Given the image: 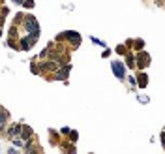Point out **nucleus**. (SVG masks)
<instances>
[{"label": "nucleus", "mask_w": 165, "mask_h": 154, "mask_svg": "<svg viewBox=\"0 0 165 154\" xmlns=\"http://www.w3.org/2000/svg\"><path fill=\"white\" fill-rule=\"evenodd\" d=\"M54 41H66V43H70L73 49H77V47L81 45V41H83V36H81L77 30H64V32H60V34L56 36Z\"/></svg>", "instance_id": "nucleus-1"}, {"label": "nucleus", "mask_w": 165, "mask_h": 154, "mask_svg": "<svg viewBox=\"0 0 165 154\" xmlns=\"http://www.w3.org/2000/svg\"><path fill=\"white\" fill-rule=\"evenodd\" d=\"M19 28H23L24 34H38V32H41V30H39L38 19H36L32 13H24V17H23V21H21Z\"/></svg>", "instance_id": "nucleus-2"}, {"label": "nucleus", "mask_w": 165, "mask_h": 154, "mask_svg": "<svg viewBox=\"0 0 165 154\" xmlns=\"http://www.w3.org/2000/svg\"><path fill=\"white\" fill-rule=\"evenodd\" d=\"M39 34H41V32H38V34H24L23 38L19 36V40H17V43H19V51H30V49L38 43Z\"/></svg>", "instance_id": "nucleus-3"}, {"label": "nucleus", "mask_w": 165, "mask_h": 154, "mask_svg": "<svg viewBox=\"0 0 165 154\" xmlns=\"http://www.w3.org/2000/svg\"><path fill=\"white\" fill-rule=\"evenodd\" d=\"M152 64V56L150 53H147L145 49L135 51V70H147Z\"/></svg>", "instance_id": "nucleus-4"}, {"label": "nucleus", "mask_w": 165, "mask_h": 154, "mask_svg": "<svg viewBox=\"0 0 165 154\" xmlns=\"http://www.w3.org/2000/svg\"><path fill=\"white\" fill-rule=\"evenodd\" d=\"M70 72H71V64H70V62L64 64V66H58V68L53 72V75H49V81H68Z\"/></svg>", "instance_id": "nucleus-5"}, {"label": "nucleus", "mask_w": 165, "mask_h": 154, "mask_svg": "<svg viewBox=\"0 0 165 154\" xmlns=\"http://www.w3.org/2000/svg\"><path fill=\"white\" fill-rule=\"evenodd\" d=\"M111 70H113V73H115V77L118 79V81H126V73H128V68H126V64L122 62V60H111Z\"/></svg>", "instance_id": "nucleus-6"}, {"label": "nucleus", "mask_w": 165, "mask_h": 154, "mask_svg": "<svg viewBox=\"0 0 165 154\" xmlns=\"http://www.w3.org/2000/svg\"><path fill=\"white\" fill-rule=\"evenodd\" d=\"M38 68H39V73L43 75V73H53L56 68H58V62L56 60H53V58H41V60H38Z\"/></svg>", "instance_id": "nucleus-7"}, {"label": "nucleus", "mask_w": 165, "mask_h": 154, "mask_svg": "<svg viewBox=\"0 0 165 154\" xmlns=\"http://www.w3.org/2000/svg\"><path fill=\"white\" fill-rule=\"evenodd\" d=\"M148 81H150V77H148V73H147L145 70H139V72L135 73L137 88H147V87H148Z\"/></svg>", "instance_id": "nucleus-8"}, {"label": "nucleus", "mask_w": 165, "mask_h": 154, "mask_svg": "<svg viewBox=\"0 0 165 154\" xmlns=\"http://www.w3.org/2000/svg\"><path fill=\"white\" fill-rule=\"evenodd\" d=\"M21 126H23V122H13V124H9V126L4 130L6 137H8V139H11V137L19 135V134H21Z\"/></svg>", "instance_id": "nucleus-9"}, {"label": "nucleus", "mask_w": 165, "mask_h": 154, "mask_svg": "<svg viewBox=\"0 0 165 154\" xmlns=\"http://www.w3.org/2000/svg\"><path fill=\"white\" fill-rule=\"evenodd\" d=\"M19 137H21L23 141L34 139V130H32V126H28V124H23V126H21V134H19Z\"/></svg>", "instance_id": "nucleus-10"}, {"label": "nucleus", "mask_w": 165, "mask_h": 154, "mask_svg": "<svg viewBox=\"0 0 165 154\" xmlns=\"http://www.w3.org/2000/svg\"><path fill=\"white\" fill-rule=\"evenodd\" d=\"M124 58V64H126V68H130V70H135V53L133 51H126V55L122 56Z\"/></svg>", "instance_id": "nucleus-11"}, {"label": "nucleus", "mask_w": 165, "mask_h": 154, "mask_svg": "<svg viewBox=\"0 0 165 154\" xmlns=\"http://www.w3.org/2000/svg\"><path fill=\"white\" fill-rule=\"evenodd\" d=\"M58 147H60V151H62V152H70V154L77 152V149H75V143H71L70 139H68V141H64V143L60 141V143H58Z\"/></svg>", "instance_id": "nucleus-12"}, {"label": "nucleus", "mask_w": 165, "mask_h": 154, "mask_svg": "<svg viewBox=\"0 0 165 154\" xmlns=\"http://www.w3.org/2000/svg\"><path fill=\"white\" fill-rule=\"evenodd\" d=\"M8 120H9V111L0 105V126L2 124H8Z\"/></svg>", "instance_id": "nucleus-13"}, {"label": "nucleus", "mask_w": 165, "mask_h": 154, "mask_svg": "<svg viewBox=\"0 0 165 154\" xmlns=\"http://www.w3.org/2000/svg\"><path fill=\"white\" fill-rule=\"evenodd\" d=\"M49 135H51V145H53V147H58V137H60V134H58L56 130H49Z\"/></svg>", "instance_id": "nucleus-14"}, {"label": "nucleus", "mask_w": 165, "mask_h": 154, "mask_svg": "<svg viewBox=\"0 0 165 154\" xmlns=\"http://www.w3.org/2000/svg\"><path fill=\"white\" fill-rule=\"evenodd\" d=\"M8 38H13V40H19V26H11L9 30H8Z\"/></svg>", "instance_id": "nucleus-15"}, {"label": "nucleus", "mask_w": 165, "mask_h": 154, "mask_svg": "<svg viewBox=\"0 0 165 154\" xmlns=\"http://www.w3.org/2000/svg\"><path fill=\"white\" fill-rule=\"evenodd\" d=\"M66 137H68V139H70L71 143H77V139H79V132H77V130H71V128H70V132H68V135H66Z\"/></svg>", "instance_id": "nucleus-16"}, {"label": "nucleus", "mask_w": 165, "mask_h": 154, "mask_svg": "<svg viewBox=\"0 0 165 154\" xmlns=\"http://www.w3.org/2000/svg\"><path fill=\"white\" fill-rule=\"evenodd\" d=\"M6 45H8L9 49H13V51H19V43H17V40H13V38H8Z\"/></svg>", "instance_id": "nucleus-17"}, {"label": "nucleus", "mask_w": 165, "mask_h": 154, "mask_svg": "<svg viewBox=\"0 0 165 154\" xmlns=\"http://www.w3.org/2000/svg\"><path fill=\"white\" fill-rule=\"evenodd\" d=\"M9 141H11V143H13V147H17V149H23V145H24V141H23V139H21L19 135H15V137H11Z\"/></svg>", "instance_id": "nucleus-18"}, {"label": "nucleus", "mask_w": 165, "mask_h": 154, "mask_svg": "<svg viewBox=\"0 0 165 154\" xmlns=\"http://www.w3.org/2000/svg\"><path fill=\"white\" fill-rule=\"evenodd\" d=\"M126 51H128V49H126V45H124V43H120V45H116V47H115V53H116V55H120V56H124V55H126Z\"/></svg>", "instance_id": "nucleus-19"}, {"label": "nucleus", "mask_w": 165, "mask_h": 154, "mask_svg": "<svg viewBox=\"0 0 165 154\" xmlns=\"http://www.w3.org/2000/svg\"><path fill=\"white\" fill-rule=\"evenodd\" d=\"M30 72H32L34 75H41V73H39V68H38V62H36V60H34V62H30Z\"/></svg>", "instance_id": "nucleus-20"}, {"label": "nucleus", "mask_w": 165, "mask_h": 154, "mask_svg": "<svg viewBox=\"0 0 165 154\" xmlns=\"http://www.w3.org/2000/svg\"><path fill=\"white\" fill-rule=\"evenodd\" d=\"M21 6H23L24 9H34V6H36V2H34V0H24V2L21 4Z\"/></svg>", "instance_id": "nucleus-21"}, {"label": "nucleus", "mask_w": 165, "mask_h": 154, "mask_svg": "<svg viewBox=\"0 0 165 154\" xmlns=\"http://www.w3.org/2000/svg\"><path fill=\"white\" fill-rule=\"evenodd\" d=\"M23 17H24V13H23V11H19V13L15 15V19H13V24H15V26H19V24H21V21H23Z\"/></svg>", "instance_id": "nucleus-22"}, {"label": "nucleus", "mask_w": 165, "mask_h": 154, "mask_svg": "<svg viewBox=\"0 0 165 154\" xmlns=\"http://www.w3.org/2000/svg\"><path fill=\"white\" fill-rule=\"evenodd\" d=\"M90 41H92V43H96V45H100V47H107V43H105V41H101V40H98L96 36H90Z\"/></svg>", "instance_id": "nucleus-23"}, {"label": "nucleus", "mask_w": 165, "mask_h": 154, "mask_svg": "<svg viewBox=\"0 0 165 154\" xmlns=\"http://www.w3.org/2000/svg\"><path fill=\"white\" fill-rule=\"evenodd\" d=\"M111 53H113V51H111L109 47H103V53H101V58H109V56H111Z\"/></svg>", "instance_id": "nucleus-24"}, {"label": "nucleus", "mask_w": 165, "mask_h": 154, "mask_svg": "<svg viewBox=\"0 0 165 154\" xmlns=\"http://www.w3.org/2000/svg\"><path fill=\"white\" fill-rule=\"evenodd\" d=\"M126 79H128V83H130V87H131V90H133V88L137 87V83H135V77H133V75H130V77H126Z\"/></svg>", "instance_id": "nucleus-25"}, {"label": "nucleus", "mask_w": 165, "mask_h": 154, "mask_svg": "<svg viewBox=\"0 0 165 154\" xmlns=\"http://www.w3.org/2000/svg\"><path fill=\"white\" fill-rule=\"evenodd\" d=\"M137 100H139L143 105H147V104L150 102V98H148V96H139V94H137Z\"/></svg>", "instance_id": "nucleus-26"}, {"label": "nucleus", "mask_w": 165, "mask_h": 154, "mask_svg": "<svg viewBox=\"0 0 165 154\" xmlns=\"http://www.w3.org/2000/svg\"><path fill=\"white\" fill-rule=\"evenodd\" d=\"M68 132H70V128H68V126H64V128H60V130H58L60 137H66V135H68Z\"/></svg>", "instance_id": "nucleus-27"}, {"label": "nucleus", "mask_w": 165, "mask_h": 154, "mask_svg": "<svg viewBox=\"0 0 165 154\" xmlns=\"http://www.w3.org/2000/svg\"><path fill=\"white\" fill-rule=\"evenodd\" d=\"M11 2H13V4H19V6H21V4H23L24 0H11Z\"/></svg>", "instance_id": "nucleus-28"}]
</instances>
